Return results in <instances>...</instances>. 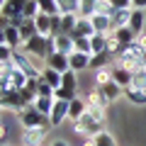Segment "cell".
<instances>
[{
  "instance_id": "obj_14",
  "label": "cell",
  "mask_w": 146,
  "mask_h": 146,
  "mask_svg": "<svg viewBox=\"0 0 146 146\" xmlns=\"http://www.w3.org/2000/svg\"><path fill=\"white\" fill-rule=\"evenodd\" d=\"M93 34H98L95 27H93V20H90V17H78V25L71 32V36L78 39V36H93Z\"/></svg>"
},
{
  "instance_id": "obj_25",
  "label": "cell",
  "mask_w": 146,
  "mask_h": 146,
  "mask_svg": "<svg viewBox=\"0 0 146 146\" xmlns=\"http://www.w3.org/2000/svg\"><path fill=\"white\" fill-rule=\"evenodd\" d=\"M115 36L119 39L122 44H124V46H129V44L136 39V34L131 32V27H129V25H127V27H117V29H115Z\"/></svg>"
},
{
  "instance_id": "obj_16",
  "label": "cell",
  "mask_w": 146,
  "mask_h": 146,
  "mask_svg": "<svg viewBox=\"0 0 146 146\" xmlns=\"http://www.w3.org/2000/svg\"><path fill=\"white\" fill-rule=\"evenodd\" d=\"M46 66L49 68H54V71H58V73H66V71H71L68 68V54H51V56L46 58Z\"/></svg>"
},
{
  "instance_id": "obj_33",
  "label": "cell",
  "mask_w": 146,
  "mask_h": 146,
  "mask_svg": "<svg viewBox=\"0 0 146 146\" xmlns=\"http://www.w3.org/2000/svg\"><path fill=\"white\" fill-rule=\"evenodd\" d=\"M78 17L80 15H61V34H71L78 25Z\"/></svg>"
},
{
  "instance_id": "obj_8",
  "label": "cell",
  "mask_w": 146,
  "mask_h": 146,
  "mask_svg": "<svg viewBox=\"0 0 146 146\" xmlns=\"http://www.w3.org/2000/svg\"><path fill=\"white\" fill-rule=\"evenodd\" d=\"M90 61H93V54H80V51H73L68 54V68L76 73H83L90 68Z\"/></svg>"
},
{
  "instance_id": "obj_12",
  "label": "cell",
  "mask_w": 146,
  "mask_h": 146,
  "mask_svg": "<svg viewBox=\"0 0 146 146\" xmlns=\"http://www.w3.org/2000/svg\"><path fill=\"white\" fill-rule=\"evenodd\" d=\"M112 80H115V83H119L122 88H129L131 85V71L129 68H124V66H119V63H112Z\"/></svg>"
},
{
  "instance_id": "obj_40",
  "label": "cell",
  "mask_w": 146,
  "mask_h": 146,
  "mask_svg": "<svg viewBox=\"0 0 146 146\" xmlns=\"http://www.w3.org/2000/svg\"><path fill=\"white\" fill-rule=\"evenodd\" d=\"M61 34V15H51V34L49 36H58Z\"/></svg>"
},
{
  "instance_id": "obj_3",
  "label": "cell",
  "mask_w": 146,
  "mask_h": 146,
  "mask_svg": "<svg viewBox=\"0 0 146 146\" xmlns=\"http://www.w3.org/2000/svg\"><path fill=\"white\" fill-rule=\"evenodd\" d=\"M46 42H49V36L36 34V36H32L29 42H25V44H22V51H25L27 56H32V58H44V61H46V56H49Z\"/></svg>"
},
{
  "instance_id": "obj_31",
  "label": "cell",
  "mask_w": 146,
  "mask_h": 146,
  "mask_svg": "<svg viewBox=\"0 0 146 146\" xmlns=\"http://www.w3.org/2000/svg\"><path fill=\"white\" fill-rule=\"evenodd\" d=\"M90 46H93V54L107 51V34H93L90 36Z\"/></svg>"
},
{
  "instance_id": "obj_22",
  "label": "cell",
  "mask_w": 146,
  "mask_h": 146,
  "mask_svg": "<svg viewBox=\"0 0 146 146\" xmlns=\"http://www.w3.org/2000/svg\"><path fill=\"white\" fill-rule=\"evenodd\" d=\"M112 54L110 51H102V54H93V61H90V71H98V68H105V66H112Z\"/></svg>"
},
{
  "instance_id": "obj_29",
  "label": "cell",
  "mask_w": 146,
  "mask_h": 146,
  "mask_svg": "<svg viewBox=\"0 0 146 146\" xmlns=\"http://www.w3.org/2000/svg\"><path fill=\"white\" fill-rule=\"evenodd\" d=\"M131 10H134V7H131ZM131 10H115V12H112V25H115V29H117V27H127V25H129Z\"/></svg>"
},
{
  "instance_id": "obj_19",
  "label": "cell",
  "mask_w": 146,
  "mask_h": 146,
  "mask_svg": "<svg viewBox=\"0 0 146 146\" xmlns=\"http://www.w3.org/2000/svg\"><path fill=\"white\" fill-rule=\"evenodd\" d=\"M56 51L58 54H73L76 51V42L71 34H58L56 36Z\"/></svg>"
},
{
  "instance_id": "obj_6",
  "label": "cell",
  "mask_w": 146,
  "mask_h": 146,
  "mask_svg": "<svg viewBox=\"0 0 146 146\" xmlns=\"http://www.w3.org/2000/svg\"><path fill=\"white\" fill-rule=\"evenodd\" d=\"M25 5H27V0H0V17L12 20V17H17V15L25 12Z\"/></svg>"
},
{
  "instance_id": "obj_27",
  "label": "cell",
  "mask_w": 146,
  "mask_h": 146,
  "mask_svg": "<svg viewBox=\"0 0 146 146\" xmlns=\"http://www.w3.org/2000/svg\"><path fill=\"white\" fill-rule=\"evenodd\" d=\"M58 10H61V15H78L80 0H58Z\"/></svg>"
},
{
  "instance_id": "obj_36",
  "label": "cell",
  "mask_w": 146,
  "mask_h": 146,
  "mask_svg": "<svg viewBox=\"0 0 146 146\" xmlns=\"http://www.w3.org/2000/svg\"><path fill=\"white\" fill-rule=\"evenodd\" d=\"M22 15H25V20H36V17L42 15V10H39V0H27Z\"/></svg>"
},
{
  "instance_id": "obj_42",
  "label": "cell",
  "mask_w": 146,
  "mask_h": 146,
  "mask_svg": "<svg viewBox=\"0 0 146 146\" xmlns=\"http://www.w3.org/2000/svg\"><path fill=\"white\" fill-rule=\"evenodd\" d=\"M80 146H98V141H95V136H85V139L80 141Z\"/></svg>"
},
{
  "instance_id": "obj_9",
  "label": "cell",
  "mask_w": 146,
  "mask_h": 146,
  "mask_svg": "<svg viewBox=\"0 0 146 146\" xmlns=\"http://www.w3.org/2000/svg\"><path fill=\"white\" fill-rule=\"evenodd\" d=\"M49 117H51V127H61L63 122H68V102L66 100H56Z\"/></svg>"
},
{
  "instance_id": "obj_18",
  "label": "cell",
  "mask_w": 146,
  "mask_h": 146,
  "mask_svg": "<svg viewBox=\"0 0 146 146\" xmlns=\"http://www.w3.org/2000/svg\"><path fill=\"white\" fill-rule=\"evenodd\" d=\"M61 88L63 90H68V93L73 95V98H78V73L76 71H66L63 73V80H61Z\"/></svg>"
},
{
  "instance_id": "obj_15",
  "label": "cell",
  "mask_w": 146,
  "mask_h": 146,
  "mask_svg": "<svg viewBox=\"0 0 146 146\" xmlns=\"http://www.w3.org/2000/svg\"><path fill=\"white\" fill-rule=\"evenodd\" d=\"M93 27L98 34H110V32H115V25H112V17L110 15H93Z\"/></svg>"
},
{
  "instance_id": "obj_39",
  "label": "cell",
  "mask_w": 146,
  "mask_h": 146,
  "mask_svg": "<svg viewBox=\"0 0 146 146\" xmlns=\"http://www.w3.org/2000/svg\"><path fill=\"white\" fill-rule=\"evenodd\" d=\"M73 42H76V51H80V54H93L90 36H78V39H73Z\"/></svg>"
},
{
  "instance_id": "obj_41",
  "label": "cell",
  "mask_w": 146,
  "mask_h": 146,
  "mask_svg": "<svg viewBox=\"0 0 146 146\" xmlns=\"http://www.w3.org/2000/svg\"><path fill=\"white\" fill-rule=\"evenodd\" d=\"M39 95H54V88L44 78H39ZM54 98H56V95H54Z\"/></svg>"
},
{
  "instance_id": "obj_23",
  "label": "cell",
  "mask_w": 146,
  "mask_h": 146,
  "mask_svg": "<svg viewBox=\"0 0 146 146\" xmlns=\"http://www.w3.org/2000/svg\"><path fill=\"white\" fill-rule=\"evenodd\" d=\"M85 102H88L90 107H105V110H107V105H110V100L105 98V95L100 93L98 88H95V90H90V93H88V100H85Z\"/></svg>"
},
{
  "instance_id": "obj_2",
  "label": "cell",
  "mask_w": 146,
  "mask_h": 146,
  "mask_svg": "<svg viewBox=\"0 0 146 146\" xmlns=\"http://www.w3.org/2000/svg\"><path fill=\"white\" fill-rule=\"evenodd\" d=\"M71 127H73V131H76L80 139H85V136H95V134H100V131L105 129V124H100V122L95 119L93 115H88V112H85L78 122H71Z\"/></svg>"
},
{
  "instance_id": "obj_35",
  "label": "cell",
  "mask_w": 146,
  "mask_h": 146,
  "mask_svg": "<svg viewBox=\"0 0 146 146\" xmlns=\"http://www.w3.org/2000/svg\"><path fill=\"white\" fill-rule=\"evenodd\" d=\"M110 80H112V66H105V68H98L95 71V88L110 83Z\"/></svg>"
},
{
  "instance_id": "obj_4",
  "label": "cell",
  "mask_w": 146,
  "mask_h": 146,
  "mask_svg": "<svg viewBox=\"0 0 146 146\" xmlns=\"http://www.w3.org/2000/svg\"><path fill=\"white\" fill-rule=\"evenodd\" d=\"M0 105H3V110H10V112H17L20 115L25 107H29V105L22 100V93L17 88H12V90H5V93H0Z\"/></svg>"
},
{
  "instance_id": "obj_43",
  "label": "cell",
  "mask_w": 146,
  "mask_h": 146,
  "mask_svg": "<svg viewBox=\"0 0 146 146\" xmlns=\"http://www.w3.org/2000/svg\"><path fill=\"white\" fill-rule=\"evenodd\" d=\"M134 3V7H139V10H146V0H131Z\"/></svg>"
},
{
  "instance_id": "obj_34",
  "label": "cell",
  "mask_w": 146,
  "mask_h": 146,
  "mask_svg": "<svg viewBox=\"0 0 146 146\" xmlns=\"http://www.w3.org/2000/svg\"><path fill=\"white\" fill-rule=\"evenodd\" d=\"M78 15H80V17H93V15H98V0H80Z\"/></svg>"
},
{
  "instance_id": "obj_21",
  "label": "cell",
  "mask_w": 146,
  "mask_h": 146,
  "mask_svg": "<svg viewBox=\"0 0 146 146\" xmlns=\"http://www.w3.org/2000/svg\"><path fill=\"white\" fill-rule=\"evenodd\" d=\"M42 78L46 80V83L51 85L54 90H56V88H61V80H63V73H58V71H54V68H49V66H44V71H42Z\"/></svg>"
},
{
  "instance_id": "obj_32",
  "label": "cell",
  "mask_w": 146,
  "mask_h": 146,
  "mask_svg": "<svg viewBox=\"0 0 146 146\" xmlns=\"http://www.w3.org/2000/svg\"><path fill=\"white\" fill-rule=\"evenodd\" d=\"M129 88H141V90H146V66L136 68V71L131 73V85H129Z\"/></svg>"
},
{
  "instance_id": "obj_37",
  "label": "cell",
  "mask_w": 146,
  "mask_h": 146,
  "mask_svg": "<svg viewBox=\"0 0 146 146\" xmlns=\"http://www.w3.org/2000/svg\"><path fill=\"white\" fill-rule=\"evenodd\" d=\"M39 10H42L44 15H61L58 0H39Z\"/></svg>"
},
{
  "instance_id": "obj_28",
  "label": "cell",
  "mask_w": 146,
  "mask_h": 146,
  "mask_svg": "<svg viewBox=\"0 0 146 146\" xmlns=\"http://www.w3.org/2000/svg\"><path fill=\"white\" fill-rule=\"evenodd\" d=\"M36 34H39V29H36L34 20H27L25 25L20 27V36H22V44H25V42H29L32 36H36Z\"/></svg>"
},
{
  "instance_id": "obj_1",
  "label": "cell",
  "mask_w": 146,
  "mask_h": 146,
  "mask_svg": "<svg viewBox=\"0 0 146 146\" xmlns=\"http://www.w3.org/2000/svg\"><path fill=\"white\" fill-rule=\"evenodd\" d=\"M17 117H20L22 129H29V127H44V129H51V117H49V115H44V112H39V110H36L34 105L25 107Z\"/></svg>"
},
{
  "instance_id": "obj_46",
  "label": "cell",
  "mask_w": 146,
  "mask_h": 146,
  "mask_svg": "<svg viewBox=\"0 0 146 146\" xmlns=\"http://www.w3.org/2000/svg\"><path fill=\"white\" fill-rule=\"evenodd\" d=\"M144 66H146V54H144Z\"/></svg>"
},
{
  "instance_id": "obj_10",
  "label": "cell",
  "mask_w": 146,
  "mask_h": 146,
  "mask_svg": "<svg viewBox=\"0 0 146 146\" xmlns=\"http://www.w3.org/2000/svg\"><path fill=\"white\" fill-rule=\"evenodd\" d=\"M85 112H88V102L83 98H73L68 102V122H78Z\"/></svg>"
},
{
  "instance_id": "obj_5",
  "label": "cell",
  "mask_w": 146,
  "mask_h": 146,
  "mask_svg": "<svg viewBox=\"0 0 146 146\" xmlns=\"http://www.w3.org/2000/svg\"><path fill=\"white\" fill-rule=\"evenodd\" d=\"M46 131L44 127H29V129H22L20 139H22V146H42L44 139H46Z\"/></svg>"
},
{
  "instance_id": "obj_7",
  "label": "cell",
  "mask_w": 146,
  "mask_h": 146,
  "mask_svg": "<svg viewBox=\"0 0 146 146\" xmlns=\"http://www.w3.org/2000/svg\"><path fill=\"white\" fill-rule=\"evenodd\" d=\"M115 61L119 63V66L129 68L131 73H134L136 68H141V66H144V56H141V54H134V51H129V49H124V51H122L119 56L115 58Z\"/></svg>"
},
{
  "instance_id": "obj_13",
  "label": "cell",
  "mask_w": 146,
  "mask_h": 146,
  "mask_svg": "<svg viewBox=\"0 0 146 146\" xmlns=\"http://www.w3.org/2000/svg\"><path fill=\"white\" fill-rule=\"evenodd\" d=\"M3 44H10L12 49H22V36H20V27H3Z\"/></svg>"
},
{
  "instance_id": "obj_20",
  "label": "cell",
  "mask_w": 146,
  "mask_h": 146,
  "mask_svg": "<svg viewBox=\"0 0 146 146\" xmlns=\"http://www.w3.org/2000/svg\"><path fill=\"white\" fill-rule=\"evenodd\" d=\"M54 105H56V98H54V95H39V98L34 100V107L39 110V112H44V115H51Z\"/></svg>"
},
{
  "instance_id": "obj_30",
  "label": "cell",
  "mask_w": 146,
  "mask_h": 146,
  "mask_svg": "<svg viewBox=\"0 0 146 146\" xmlns=\"http://www.w3.org/2000/svg\"><path fill=\"white\" fill-rule=\"evenodd\" d=\"M34 25H36V29H39V34H44V36H49L51 34V15H39L34 20Z\"/></svg>"
},
{
  "instance_id": "obj_11",
  "label": "cell",
  "mask_w": 146,
  "mask_h": 146,
  "mask_svg": "<svg viewBox=\"0 0 146 146\" xmlns=\"http://www.w3.org/2000/svg\"><path fill=\"white\" fill-rule=\"evenodd\" d=\"M129 27H131V32H134L136 36L144 34L146 32V10L134 7V10H131V17H129Z\"/></svg>"
},
{
  "instance_id": "obj_47",
  "label": "cell",
  "mask_w": 146,
  "mask_h": 146,
  "mask_svg": "<svg viewBox=\"0 0 146 146\" xmlns=\"http://www.w3.org/2000/svg\"><path fill=\"white\" fill-rule=\"evenodd\" d=\"M42 146H44V144H42Z\"/></svg>"
},
{
  "instance_id": "obj_45",
  "label": "cell",
  "mask_w": 146,
  "mask_h": 146,
  "mask_svg": "<svg viewBox=\"0 0 146 146\" xmlns=\"http://www.w3.org/2000/svg\"><path fill=\"white\" fill-rule=\"evenodd\" d=\"M51 146H71V144H68V141H63V139H56Z\"/></svg>"
},
{
  "instance_id": "obj_24",
  "label": "cell",
  "mask_w": 146,
  "mask_h": 146,
  "mask_svg": "<svg viewBox=\"0 0 146 146\" xmlns=\"http://www.w3.org/2000/svg\"><path fill=\"white\" fill-rule=\"evenodd\" d=\"M124 95H127V100L134 102V105H146V90H141V88H127Z\"/></svg>"
},
{
  "instance_id": "obj_38",
  "label": "cell",
  "mask_w": 146,
  "mask_h": 146,
  "mask_svg": "<svg viewBox=\"0 0 146 146\" xmlns=\"http://www.w3.org/2000/svg\"><path fill=\"white\" fill-rule=\"evenodd\" d=\"M95 141H98V146H117V141H115V136L110 134V131H100V134H95Z\"/></svg>"
},
{
  "instance_id": "obj_17",
  "label": "cell",
  "mask_w": 146,
  "mask_h": 146,
  "mask_svg": "<svg viewBox=\"0 0 146 146\" xmlns=\"http://www.w3.org/2000/svg\"><path fill=\"white\" fill-rule=\"evenodd\" d=\"M100 93L105 95V98L110 100V102H115L117 98H119V95H124V88H122L119 83H115V80H110V83H105V85H100Z\"/></svg>"
},
{
  "instance_id": "obj_26",
  "label": "cell",
  "mask_w": 146,
  "mask_h": 146,
  "mask_svg": "<svg viewBox=\"0 0 146 146\" xmlns=\"http://www.w3.org/2000/svg\"><path fill=\"white\" fill-rule=\"evenodd\" d=\"M10 80H12V85H15L17 90H22L27 83H29V76H27L25 71H20V68H12L10 71Z\"/></svg>"
},
{
  "instance_id": "obj_44",
  "label": "cell",
  "mask_w": 146,
  "mask_h": 146,
  "mask_svg": "<svg viewBox=\"0 0 146 146\" xmlns=\"http://www.w3.org/2000/svg\"><path fill=\"white\" fill-rule=\"evenodd\" d=\"M136 42H139L141 46H144V51H146V32H144V34H139V36H136Z\"/></svg>"
}]
</instances>
